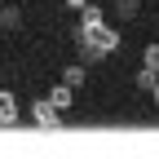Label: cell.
<instances>
[{"label": "cell", "mask_w": 159, "mask_h": 159, "mask_svg": "<svg viewBox=\"0 0 159 159\" xmlns=\"http://www.w3.org/2000/svg\"><path fill=\"white\" fill-rule=\"evenodd\" d=\"M119 44H124V35H119L115 27H106V9L102 5H84V13H80V31H75V49H80V62H102V57L119 53Z\"/></svg>", "instance_id": "1"}, {"label": "cell", "mask_w": 159, "mask_h": 159, "mask_svg": "<svg viewBox=\"0 0 159 159\" xmlns=\"http://www.w3.org/2000/svg\"><path fill=\"white\" fill-rule=\"evenodd\" d=\"M22 27H27V13L22 9H18V5H0V31H5V35H18Z\"/></svg>", "instance_id": "2"}, {"label": "cell", "mask_w": 159, "mask_h": 159, "mask_svg": "<svg viewBox=\"0 0 159 159\" xmlns=\"http://www.w3.org/2000/svg\"><path fill=\"white\" fill-rule=\"evenodd\" d=\"M31 119H35L40 128H57V124H62V115H57L44 97H35V102H31Z\"/></svg>", "instance_id": "3"}, {"label": "cell", "mask_w": 159, "mask_h": 159, "mask_svg": "<svg viewBox=\"0 0 159 159\" xmlns=\"http://www.w3.org/2000/svg\"><path fill=\"white\" fill-rule=\"evenodd\" d=\"M44 102H49V106H53L57 115H62V111H71V106H75V93H71L66 84H53V89L44 93Z\"/></svg>", "instance_id": "4"}, {"label": "cell", "mask_w": 159, "mask_h": 159, "mask_svg": "<svg viewBox=\"0 0 159 159\" xmlns=\"http://www.w3.org/2000/svg\"><path fill=\"white\" fill-rule=\"evenodd\" d=\"M0 124H18V97L9 89H0Z\"/></svg>", "instance_id": "5"}, {"label": "cell", "mask_w": 159, "mask_h": 159, "mask_svg": "<svg viewBox=\"0 0 159 159\" xmlns=\"http://www.w3.org/2000/svg\"><path fill=\"white\" fill-rule=\"evenodd\" d=\"M84 80H89V71L80 66V62H71V66H62V84L75 93V89H84Z\"/></svg>", "instance_id": "6"}, {"label": "cell", "mask_w": 159, "mask_h": 159, "mask_svg": "<svg viewBox=\"0 0 159 159\" xmlns=\"http://www.w3.org/2000/svg\"><path fill=\"white\" fill-rule=\"evenodd\" d=\"M111 9H115V18H119V22H133V18L142 13V0H115Z\"/></svg>", "instance_id": "7"}, {"label": "cell", "mask_w": 159, "mask_h": 159, "mask_svg": "<svg viewBox=\"0 0 159 159\" xmlns=\"http://www.w3.org/2000/svg\"><path fill=\"white\" fill-rule=\"evenodd\" d=\"M142 66L159 75V40H146V49H142Z\"/></svg>", "instance_id": "8"}, {"label": "cell", "mask_w": 159, "mask_h": 159, "mask_svg": "<svg viewBox=\"0 0 159 159\" xmlns=\"http://www.w3.org/2000/svg\"><path fill=\"white\" fill-rule=\"evenodd\" d=\"M133 84L142 89V93H155V84H159V75H155V71H146V66H137V75H133Z\"/></svg>", "instance_id": "9"}, {"label": "cell", "mask_w": 159, "mask_h": 159, "mask_svg": "<svg viewBox=\"0 0 159 159\" xmlns=\"http://www.w3.org/2000/svg\"><path fill=\"white\" fill-rule=\"evenodd\" d=\"M84 5L89 0H62V9H71V13H84Z\"/></svg>", "instance_id": "10"}, {"label": "cell", "mask_w": 159, "mask_h": 159, "mask_svg": "<svg viewBox=\"0 0 159 159\" xmlns=\"http://www.w3.org/2000/svg\"><path fill=\"white\" fill-rule=\"evenodd\" d=\"M150 97H155V102H159V84H155V93H150Z\"/></svg>", "instance_id": "11"}]
</instances>
